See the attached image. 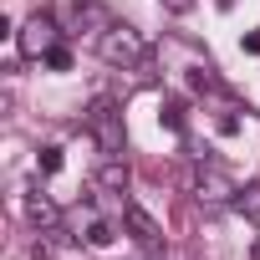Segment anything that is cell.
<instances>
[{"label": "cell", "mask_w": 260, "mask_h": 260, "mask_svg": "<svg viewBox=\"0 0 260 260\" xmlns=\"http://www.w3.org/2000/svg\"><path fill=\"white\" fill-rule=\"evenodd\" d=\"M97 56H102L107 67L133 72V67H143L148 46H143V36H138L133 26H102V36H97Z\"/></svg>", "instance_id": "cell-1"}, {"label": "cell", "mask_w": 260, "mask_h": 260, "mask_svg": "<svg viewBox=\"0 0 260 260\" xmlns=\"http://www.w3.org/2000/svg\"><path fill=\"white\" fill-rule=\"evenodd\" d=\"M87 133L97 138L102 158H112V153H122V148H127V138H122V112H117V102H112V97H97V102L87 107Z\"/></svg>", "instance_id": "cell-2"}, {"label": "cell", "mask_w": 260, "mask_h": 260, "mask_svg": "<svg viewBox=\"0 0 260 260\" xmlns=\"http://www.w3.org/2000/svg\"><path fill=\"white\" fill-rule=\"evenodd\" d=\"M194 189H199V199H204V204H235V199H240V184H235V174H230L224 164H214V158H204V164H199V179H194Z\"/></svg>", "instance_id": "cell-3"}, {"label": "cell", "mask_w": 260, "mask_h": 260, "mask_svg": "<svg viewBox=\"0 0 260 260\" xmlns=\"http://www.w3.org/2000/svg\"><path fill=\"white\" fill-rule=\"evenodd\" d=\"M56 21L51 16H31L21 31H16V46H21V56H31V61H46V51L56 46Z\"/></svg>", "instance_id": "cell-4"}, {"label": "cell", "mask_w": 260, "mask_h": 260, "mask_svg": "<svg viewBox=\"0 0 260 260\" xmlns=\"http://www.w3.org/2000/svg\"><path fill=\"white\" fill-rule=\"evenodd\" d=\"M122 219H127V230H133L138 245H164V230H158V219L143 204H122Z\"/></svg>", "instance_id": "cell-5"}, {"label": "cell", "mask_w": 260, "mask_h": 260, "mask_svg": "<svg viewBox=\"0 0 260 260\" xmlns=\"http://www.w3.org/2000/svg\"><path fill=\"white\" fill-rule=\"evenodd\" d=\"M127 158L122 153H112V158H102V169H97V189L102 194H127Z\"/></svg>", "instance_id": "cell-6"}, {"label": "cell", "mask_w": 260, "mask_h": 260, "mask_svg": "<svg viewBox=\"0 0 260 260\" xmlns=\"http://www.w3.org/2000/svg\"><path fill=\"white\" fill-rule=\"evenodd\" d=\"M26 214H31L46 235H61V209H56L46 194H31V199H26Z\"/></svg>", "instance_id": "cell-7"}, {"label": "cell", "mask_w": 260, "mask_h": 260, "mask_svg": "<svg viewBox=\"0 0 260 260\" xmlns=\"http://www.w3.org/2000/svg\"><path fill=\"white\" fill-rule=\"evenodd\" d=\"M82 240H87L92 250H107V245L117 240V224H112L107 214H87V224H82Z\"/></svg>", "instance_id": "cell-8"}, {"label": "cell", "mask_w": 260, "mask_h": 260, "mask_svg": "<svg viewBox=\"0 0 260 260\" xmlns=\"http://www.w3.org/2000/svg\"><path fill=\"white\" fill-rule=\"evenodd\" d=\"M235 209H240V214H245L250 224H260V179L240 189V199H235Z\"/></svg>", "instance_id": "cell-9"}, {"label": "cell", "mask_w": 260, "mask_h": 260, "mask_svg": "<svg viewBox=\"0 0 260 260\" xmlns=\"http://www.w3.org/2000/svg\"><path fill=\"white\" fill-rule=\"evenodd\" d=\"M46 67H51V72H72V51H67V46H51V51H46Z\"/></svg>", "instance_id": "cell-10"}, {"label": "cell", "mask_w": 260, "mask_h": 260, "mask_svg": "<svg viewBox=\"0 0 260 260\" xmlns=\"http://www.w3.org/2000/svg\"><path fill=\"white\" fill-rule=\"evenodd\" d=\"M56 169H61V148L46 143V148H41V174H56Z\"/></svg>", "instance_id": "cell-11"}, {"label": "cell", "mask_w": 260, "mask_h": 260, "mask_svg": "<svg viewBox=\"0 0 260 260\" xmlns=\"http://www.w3.org/2000/svg\"><path fill=\"white\" fill-rule=\"evenodd\" d=\"M164 122L174 127V133H184V107H179V102H169V107H164Z\"/></svg>", "instance_id": "cell-12"}, {"label": "cell", "mask_w": 260, "mask_h": 260, "mask_svg": "<svg viewBox=\"0 0 260 260\" xmlns=\"http://www.w3.org/2000/svg\"><path fill=\"white\" fill-rule=\"evenodd\" d=\"M164 6H169L174 16H184V11H194V0H164Z\"/></svg>", "instance_id": "cell-13"}, {"label": "cell", "mask_w": 260, "mask_h": 260, "mask_svg": "<svg viewBox=\"0 0 260 260\" xmlns=\"http://www.w3.org/2000/svg\"><path fill=\"white\" fill-rule=\"evenodd\" d=\"M245 51H250V56H260V31H250V36H245Z\"/></svg>", "instance_id": "cell-14"}]
</instances>
